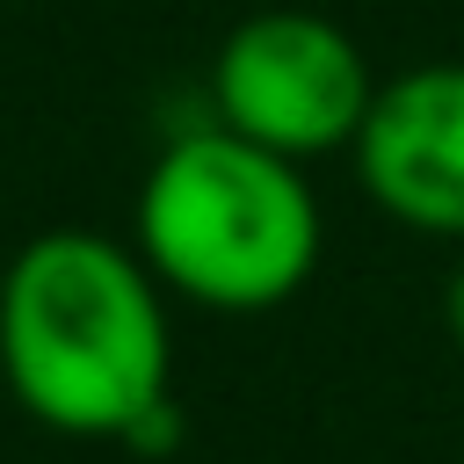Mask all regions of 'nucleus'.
<instances>
[{
  "label": "nucleus",
  "mask_w": 464,
  "mask_h": 464,
  "mask_svg": "<svg viewBox=\"0 0 464 464\" xmlns=\"http://www.w3.org/2000/svg\"><path fill=\"white\" fill-rule=\"evenodd\" d=\"M130 246L203 312H276L290 304L326 246V210L304 181V160H283L218 116L174 130L130 203Z\"/></svg>",
  "instance_id": "obj_2"
},
{
  "label": "nucleus",
  "mask_w": 464,
  "mask_h": 464,
  "mask_svg": "<svg viewBox=\"0 0 464 464\" xmlns=\"http://www.w3.org/2000/svg\"><path fill=\"white\" fill-rule=\"evenodd\" d=\"M123 450H138L145 464L174 457V450H181V406H174V399H160L152 413H138V420L123 428Z\"/></svg>",
  "instance_id": "obj_5"
},
{
  "label": "nucleus",
  "mask_w": 464,
  "mask_h": 464,
  "mask_svg": "<svg viewBox=\"0 0 464 464\" xmlns=\"http://www.w3.org/2000/svg\"><path fill=\"white\" fill-rule=\"evenodd\" d=\"M442 326H450V341H457V355H464V261H457L450 283H442Z\"/></svg>",
  "instance_id": "obj_6"
},
{
  "label": "nucleus",
  "mask_w": 464,
  "mask_h": 464,
  "mask_svg": "<svg viewBox=\"0 0 464 464\" xmlns=\"http://www.w3.org/2000/svg\"><path fill=\"white\" fill-rule=\"evenodd\" d=\"M348 167L355 188L392 225L428 239H464V58H435L377 80Z\"/></svg>",
  "instance_id": "obj_4"
},
{
  "label": "nucleus",
  "mask_w": 464,
  "mask_h": 464,
  "mask_svg": "<svg viewBox=\"0 0 464 464\" xmlns=\"http://www.w3.org/2000/svg\"><path fill=\"white\" fill-rule=\"evenodd\" d=\"M370 94L377 72L362 44L312 7H261L232 22L210 58V116L304 167L355 145Z\"/></svg>",
  "instance_id": "obj_3"
},
{
  "label": "nucleus",
  "mask_w": 464,
  "mask_h": 464,
  "mask_svg": "<svg viewBox=\"0 0 464 464\" xmlns=\"http://www.w3.org/2000/svg\"><path fill=\"white\" fill-rule=\"evenodd\" d=\"M0 384L72 442H123L138 413L174 399L167 283L130 239L51 225L0 268Z\"/></svg>",
  "instance_id": "obj_1"
}]
</instances>
